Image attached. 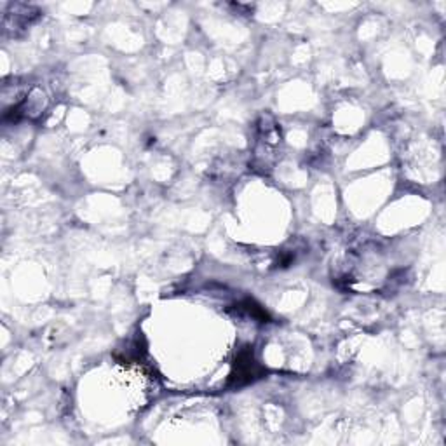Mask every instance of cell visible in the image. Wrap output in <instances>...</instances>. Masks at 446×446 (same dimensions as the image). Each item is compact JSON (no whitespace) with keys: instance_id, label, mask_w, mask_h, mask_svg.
I'll return each mask as SVG.
<instances>
[{"instance_id":"1","label":"cell","mask_w":446,"mask_h":446,"mask_svg":"<svg viewBox=\"0 0 446 446\" xmlns=\"http://www.w3.org/2000/svg\"><path fill=\"white\" fill-rule=\"evenodd\" d=\"M255 368H257V363H255L253 356H251L250 350H244V352L239 354L238 359H235V372L232 373L230 380L238 387L244 386V384H250L257 377Z\"/></svg>"}]
</instances>
